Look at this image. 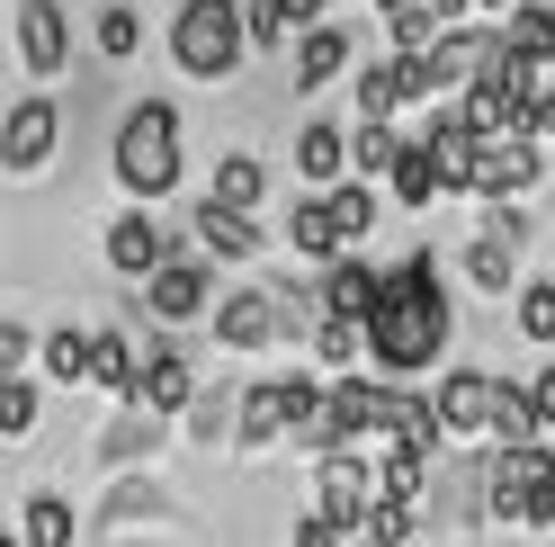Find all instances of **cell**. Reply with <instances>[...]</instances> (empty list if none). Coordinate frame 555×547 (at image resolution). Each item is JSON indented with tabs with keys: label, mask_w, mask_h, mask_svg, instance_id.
Listing matches in <instances>:
<instances>
[{
	"label": "cell",
	"mask_w": 555,
	"mask_h": 547,
	"mask_svg": "<svg viewBox=\"0 0 555 547\" xmlns=\"http://www.w3.org/2000/svg\"><path fill=\"white\" fill-rule=\"evenodd\" d=\"M448 332H457V315H448V279L430 252H403L386 269V305L367 315V368L376 378H430V368L448 359Z\"/></svg>",
	"instance_id": "1"
},
{
	"label": "cell",
	"mask_w": 555,
	"mask_h": 547,
	"mask_svg": "<svg viewBox=\"0 0 555 547\" xmlns=\"http://www.w3.org/2000/svg\"><path fill=\"white\" fill-rule=\"evenodd\" d=\"M108 170L126 198H170L180 189V109L170 99H134V109L117 117V144H108Z\"/></svg>",
	"instance_id": "2"
},
{
	"label": "cell",
	"mask_w": 555,
	"mask_h": 547,
	"mask_svg": "<svg viewBox=\"0 0 555 547\" xmlns=\"http://www.w3.org/2000/svg\"><path fill=\"white\" fill-rule=\"evenodd\" d=\"M251 54V0H180L170 18V63L189 81H233Z\"/></svg>",
	"instance_id": "3"
},
{
	"label": "cell",
	"mask_w": 555,
	"mask_h": 547,
	"mask_svg": "<svg viewBox=\"0 0 555 547\" xmlns=\"http://www.w3.org/2000/svg\"><path fill=\"white\" fill-rule=\"evenodd\" d=\"M493 521V458H439L430 494H422V530L430 538H475Z\"/></svg>",
	"instance_id": "4"
},
{
	"label": "cell",
	"mask_w": 555,
	"mask_h": 547,
	"mask_svg": "<svg viewBox=\"0 0 555 547\" xmlns=\"http://www.w3.org/2000/svg\"><path fill=\"white\" fill-rule=\"evenodd\" d=\"M538 63L529 54H511L502 46V27H493V54H483V73L466 81V99H457V109L483 126V135H519V109H529V99H538Z\"/></svg>",
	"instance_id": "5"
},
{
	"label": "cell",
	"mask_w": 555,
	"mask_h": 547,
	"mask_svg": "<svg viewBox=\"0 0 555 547\" xmlns=\"http://www.w3.org/2000/svg\"><path fill=\"white\" fill-rule=\"evenodd\" d=\"M54 144H63V99L37 81L27 99H10V117H0V170H10V180H37L54 162Z\"/></svg>",
	"instance_id": "6"
},
{
	"label": "cell",
	"mask_w": 555,
	"mask_h": 547,
	"mask_svg": "<svg viewBox=\"0 0 555 547\" xmlns=\"http://www.w3.org/2000/svg\"><path fill=\"white\" fill-rule=\"evenodd\" d=\"M376 503H386V494H376V458H367V449H332V458H314V511H323V521L359 530Z\"/></svg>",
	"instance_id": "7"
},
{
	"label": "cell",
	"mask_w": 555,
	"mask_h": 547,
	"mask_svg": "<svg viewBox=\"0 0 555 547\" xmlns=\"http://www.w3.org/2000/svg\"><path fill=\"white\" fill-rule=\"evenodd\" d=\"M18 73L46 90L73 73V10L63 0H18Z\"/></svg>",
	"instance_id": "8"
},
{
	"label": "cell",
	"mask_w": 555,
	"mask_h": 547,
	"mask_svg": "<svg viewBox=\"0 0 555 547\" xmlns=\"http://www.w3.org/2000/svg\"><path fill=\"white\" fill-rule=\"evenodd\" d=\"M555 475L546 440H519V449H493V521L502 530H529L538 521V485Z\"/></svg>",
	"instance_id": "9"
},
{
	"label": "cell",
	"mask_w": 555,
	"mask_h": 547,
	"mask_svg": "<svg viewBox=\"0 0 555 547\" xmlns=\"http://www.w3.org/2000/svg\"><path fill=\"white\" fill-rule=\"evenodd\" d=\"M144 315L153 323H197L216 315V279H206V252H170L153 279H144Z\"/></svg>",
	"instance_id": "10"
},
{
	"label": "cell",
	"mask_w": 555,
	"mask_h": 547,
	"mask_svg": "<svg viewBox=\"0 0 555 547\" xmlns=\"http://www.w3.org/2000/svg\"><path fill=\"white\" fill-rule=\"evenodd\" d=\"M216 341L224 351H269V341H287L296 323H287V296L278 288H233V296H216Z\"/></svg>",
	"instance_id": "11"
},
{
	"label": "cell",
	"mask_w": 555,
	"mask_h": 547,
	"mask_svg": "<svg viewBox=\"0 0 555 547\" xmlns=\"http://www.w3.org/2000/svg\"><path fill=\"white\" fill-rule=\"evenodd\" d=\"M403 109H430V63L403 46L359 63V117H403Z\"/></svg>",
	"instance_id": "12"
},
{
	"label": "cell",
	"mask_w": 555,
	"mask_h": 547,
	"mask_svg": "<svg viewBox=\"0 0 555 547\" xmlns=\"http://www.w3.org/2000/svg\"><path fill=\"white\" fill-rule=\"evenodd\" d=\"M555 170V153L538 135H483V162H475V198H529Z\"/></svg>",
	"instance_id": "13"
},
{
	"label": "cell",
	"mask_w": 555,
	"mask_h": 547,
	"mask_svg": "<svg viewBox=\"0 0 555 547\" xmlns=\"http://www.w3.org/2000/svg\"><path fill=\"white\" fill-rule=\"evenodd\" d=\"M350 63H359V37H350V27H332V18H314V27L287 46V90H296V99H323Z\"/></svg>",
	"instance_id": "14"
},
{
	"label": "cell",
	"mask_w": 555,
	"mask_h": 547,
	"mask_svg": "<svg viewBox=\"0 0 555 547\" xmlns=\"http://www.w3.org/2000/svg\"><path fill=\"white\" fill-rule=\"evenodd\" d=\"M189 233H197V252H206V260H224V269H242V260H260V252H269L260 216H251V207H224V198H197V207H189Z\"/></svg>",
	"instance_id": "15"
},
{
	"label": "cell",
	"mask_w": 555,
	"mask_h": 547,
	"mask_svg": "<svg viewBox=\"0 0 555 547\" xmlns=\"http://www.w3.org/2000/svg\"><path fill=\"white\" fill-rule=\"evenodd\" d=\"M493 404H502V378H493V368H448V378H439V422H448V440H493Z\"/></svg>",
	"instance_id": "16"
},
{
	"label": "cell",
	"mask_w": 555,
	"mask_h": 547,
	"mask_svg": "<svg viewBox=\"0 0 555 547\" xmlns=\"http://www.w3.org/2000/svg\"><path fill=\"white\" fill-rule=\"evenodd\" d=\"M170 260V233L153 225V207H144V198H134V207L108 225V269H117V279H134V288H144L153 279V269Z\"/></svg>",
	"instance_id": "17"
},
{
	"label": "cell",
	"mask_w": 555,
	"mask_h": 547,
	"mask_svg": "<svg viewBox=\"0 0 555 547\" xmlns=\"http://www.w3.org/2000/svg\"><path fill=\"white\" fill-rule=\"evenodd\" d=\"M422 144L439 153V170H448V189H466L475 198V162H483V126L448 99V109H430V126H422Z\"/></svg>",
	"instance_id": "18"
},
{
	"label": "cell",
	"mask_w": 555,
	"mask_h": 547,
	"mask_svg": "<svg viewBox=\"0 0 555 547\" xmlns=\"http://www.w3.org/2000/svg\"><path fill=\"white\" fill-rule=\"evenodd\" d=\"M483 54H493V27H448V37L422 54L430 63V99H466V81L483 73Z\"/></svg>",
	"instance_id": "19"
},
{
	"label": "cell",
	"mask_w": 555,
	"mask_h": 547,
	"mask_svg": "<svg viewBox=\"0 0 555 547\" xmlns=\"http://www.w3.org/2000/svg\"><path fill=\"white\" fill-rule=\"evenodd\" d=\"M314 305H323V315H376V305H386V269H367L359 252H340L332 269H323V288H314Z\"/></svg>",
	"instance_id": "20"
},
{
	"label": "cell",
	"mask_w": 555,
	"mask_h": 547,
	"mask_svg": "<svg viewBox=\"0 0 555 547\" xmlns=\"http://www.w3.org/2000/svg\"><path fill=\"white\" fill-rule=\"evenodd\" d=\"M126 404H153V414H189V404H197V368L170 351V341H153V351H144V378H134V395H126Z\"/></svg>",
	"instance_id": "21"
},
{
	"label": "cell",
	"mask_w": 555,
	"mask_h": 547,
	"mask_svg": "<svg viewBox=\"0 0 555 547\" xmlns=\"http://www.w3.org/2000/svg\"><path fill=\"white\" fill-rule=\"evenodd\" d=\"M287 252H296V260H314V269H332L340 252H350V233H340V216H332V198H323V189L287 207Z\"/></svg>",
	"instance_id": "22"
},
{
	"label": "cell",
	"mask_w": 555,
	"mask_h": 547,
	"mask_svg": "<svg viewBox=\"0 0 555 547\" xmlns=\"http://www.w3.org/2000/svg\"><path fill=\"white\" fill-rule=\"evenodd\" d=\"M296 180H305V189H332V180H350V126H332V117L296 126Z\"/></svg>",
	"instance_id": "23"
},
{
	"label": "cell",
	"mask_w": 555,
	"mask_h": 547,
	"mask_svg": "<svg viewBox=\"0 0 555 547\" xmlns=\"http://www.w3.org/2000/svg\"><path fill=\"white\" fill-rule=\"evenodd\" d=\"M180 431L197 440V449H242V386H197Z\"/></svg>",
	"instance_id": "24"
},
{
	"label": "cell",
	"mask_w": 555,
	"mask_h": 547,
	"mask_svg": "<svg viewBox=\"0 0 555 547\" xmlns=\"http://www.w3.org/2000/svg\"><path fill=\"white\" fill-rule=\"evenodd\" d=\"M144 351H153V341H134V332H90V386H108L126 404L134 378H144Z\"/></svg>",
	"instance_id": "25"
},
{
	"label": "cell",
	"mask_w": 555,
	"mask_h": 547,
	"mask_svg": "<svg viewBox=\"0 0 555 547\" xmlns=\"http://www.w3.org/2000/svg\"><path fill=\"white\" fill-rule=\"evenodd\" d=\"M386 198H395V207H439V198H448V170H439V153L422 144V135H412L403 162L386 170Z\"/></svg>",
	"instance_id": "26"
},
{
	"label": "cell",
	"mask_w": 555,
	"mask_h": 547,
	"mask_svg": "<svg viewBox=\"0 0 555 547\" xmlns=\"http://www.w3.org/2000/svg\"><path fill=\"white\" fill-rule=\"evenodd\" d=\"M162 422H170V414H153V404H117V422L99 431V467H134V458H153Z\"/></svg>",
	"instance_id": "27"
},
{
	"label": "cell",
	"mask_w": 555,
	"mask_h": 547,
	"mask_svg": "<svg viewBox=\"0 0 555 547\" xmlns=\"http://www.w3.org/2000/svg\"><path fill=\"white\" fill-rule=\"evenodd\" d=\"M430 475H439V458H430V449H412V440H386V458H376V494H386V503H412V511H422Z\"/></svg>",
	"instance_id": "28"
},
{
	"label": "cell",
	"mask_w": 555,
	"mask_h": 547,
	"mask_svg": "<svg viewBox=\"0 0 555 547\" xmlns=\"http://www.w3.org/2000/svg\"><path fill=\"white\" fill-rule=\"evenodd\" d=\"M502 46L529 54L538 73H555V0H519V10H502Z\"/></svg>",
	"instance_id": "29"
},
{
	"label": "cell",
	"mask_w": 555,
	"mask_h": 547,
	"mask_svg": "<svg viewBox=\"0 0 555 547\" xmlns=\"http://www.w3.org/2000/svg\"><path fill=\"white\" fill-rule=\"evenodd\" d=\"M403 144H412V135H403L395 117H350V170H359V180L395 170V162H403Z\"/></svg>",
	"instance_id": "30"
},
{
	"label": "cell",
	"mask_w": 555,
	"mask_h": 547,
	"mask_svg": "<svg viewBox=\"0 0 555 547\" xmlns=\"http://www.w3.org/2000/svg\"><path fill=\"white\" fill-rule=\"evenodd\" d=\"M90 46L108 63H134V54H144V10H134V0H99V10H90Z\"/></svg>",
	"instance_id": "31"
},
{
	"label": "cell",
	"mask_w": 555,
	"mask_h": 547,
	"mask_svg": "<svg viewBox=\"0 0 555 547\" xmlns=\"http://www.w3.org/2000/svg\"><path fill=\"white\" fill-rule=\"evenodd\" d=\"M305 351H314L332 378H350V368L367 359V323H359V315H323L314 332H305Z\"/></svg>",
	"instance_id": "32"
},
{
	"label": "cell",
	"mask_w": 555,
	"mask_h": 547,
	"mask_svg": "<svg viewBox=\"0 0 555 547\" xmlns=\"http://www.w3.org/2000/svg\"><path fill=\"white\" fill-rule=\"evenodd\" d=\"M206 198H224V207H251V216H260V198H269V162H260V153H224V162H216V180H206Z\"/></svg>",
	"instance_id": "33"
},
{
	"label": "cell",
	"mask_w": 555,
	"mask_h": 547,
	"mask_svg": "<svg viewBox=\"0 0 555 547\" xmlns=\"http://www.w3.org/2000/svg\"><path fill=\"white\" fill-rule=\"evenodd\" d=\"M323 198H332V216H340V233H350V252H359L367 233H376V216H386V198H376V189L359 180V170H350V180H332Z\"/></svg>",
	"instance_id": "34"
},
{
	"label": "cell",
	"mask_w": 555,
	"mask_h": 547,
	"mask_svg": "<svg viewBox=\"0 0 555 547\" xmlns=\"http://www.w3.org/2000/svg\"><path fill=\"white\" fill-rule=\"evenodd\" d=\"M18 547H73V503H63V494H27Z\"/></svg>",
	"instance_id": "35"
},
{
	"label": "cell",
	"mask_w": 555,
	"mask_h": 547,
	"mask_svg": "<svg viewBox=\"0 0 555 547\" xmlns=\"http://www.w3.org/2000/svg\"><path fill=\"white\" fill-rule=\"evenodd\" d=\"M519 440H546V422H538V395L502 378V404H493V449H519Z\"/></svg>",
	"instance_id": "36"
},
{
	"label": "cell",
	"mask_w": 555,
	"mask_h": 547,
	"mask_svg": "<svg viewBox=\"0 0 555 547\" xmlns=\"http://www.w3.org/2000/svg\"><path fill=\"white\" fill-rule=\"evenodd\" d=\"M511 323H519V341H538V351H555V279H529L511 296Z\"/></svg>",
	"instance_id": "37"
},
{
	"label": "cell",
	"mask_w": 555,
	"mask_h": 547,
	"mask_svg": "<svg viewBox=\"0 0 555 547\" xmlns=\"http://www.w3.org/2000/svg\"><path fill=\"white\" fill-rule=\"evenodd\" d=\"M46 378L54 386H90V332H73V323L46 332Z\"/></svg>",
	"instance_id": "38"
},
{
	"label": "cell",
	"mask_w": 555,
	"mask_h": 547,
	"mask_svg": "<svg viewBox=\"0 0 555 547\" xmlns=\"http://www.w3.org/2000/svg\"><path fill=\"white\" fill-rule=\"evenodd\" d=\"M386 37H395L403 54H430V46L448 37V18H439V0H412V10H395V18H386Z\"/></svg>",
	"instance_id": "39"
},
{
	"label": "cell",
	"mask_w": 555,
	"mask_h": 547,
	"mask_svg": "<svg viewBox=\"0 0 555 547\" xmlns=\"http://www.w3.org/2000/svg\"><path fill=\"white\" fill-rule=\"evenodd\" d=\"M0 431L10 440L37 431V378H27V368H10V386H0Z\"/></svg>",
	"instance_id": "40"
},
{
	"label": "cell",
	"mask_w": 555,
	"mask_h": 547,
	"mask_svg": "<svg viewBox=\"0 0 555 547\" xmlns=\"http://www.w3.org/2000/svg\"><path fill=\"white\" fill-rule=\"evenodd\" d=\"M412 530H422V511H412V503H376L367 521H359V538H376V547H403Z\"/></svg>",
	"instance_id": "41"
},
{
	"label": "cell",
	"mask_w": 555,
	"mask_h": 547,
	"mask_svg": "<svg viewBox=\"0 0 555 547\" xmlns=\"http://www.w3.org/2000/svg\"><path fill=\"white\" fill-rule=\"evenodd\" d=\"M287 547H350V530H340V521H323V511H305V521L287 530Z\"/></svg>",
	"instance_id": "42"
},
{
	"label": "cell",
	"mask_w": 555,
	"mask_h": 547,
	"mask_svg": "<svg viewBox=\"0 0 555 547\" xmlns=\"http://www.w3.org/2000/svg\"><path fill=\"white\" fill-rule=\"evenodd\" d=\"M519 135H538V144H555V81H538V99L519 109Z\"/></svg>",
	"instance_id": "43"
},
{
	"label": "cell",
	"mask_w": 555,
	"mask_h": 547,
	"mask_svg": "<svg viewBox=\"0 0 555 547\" xmlns=\"http://www.w3.org/2000/svg\"><path fill=\"white\" fill-rule=\"evenodd\" d=\"M37 351H46V341L27 332V323H0V359H10V368H27V359H37Z\"/></svg>",
	"instance_id": "44"
},
{
	"label": "cell",
	"mask_w": 555,
	"mask_h": 547,
	"mask_svg": "<svg viewBox=\"0 0 555 547\" xmlns=\"http://www.w3.org/2000/svg\"><path fill=\"white\" fill-rule=\"evenodd\" d=\"M529 395H538V422H546V440H555V359L529 378Z\"/></svg>",
	"instance_id": "45"
},
{
	"label": "cell",
	"mask_w": 555,
	"mask_h": 547,
	"mask_svg": "<svg viewBox=\"0 0 555 547\" xmlns=\"http://www.w3.org/2000/svg\"><path fill=\"white\" fill-rule=\"evenodd\" d=\"M278 10H287L296 27H314V18H332V0H278Z\"/></svg>",
	"instance_id": "46"
},
{
	"label": "cell",
	"mask_w": 555,
	"mask_h": 547,
	"mask_svg": "<svg viewBox=\"0 0 555 547\" xmlns=\"http://www.w3.org/2000/svg\"><path fill=\"white\" fill-rule=\"evenodd\" d=\"M529 530H555V475L538 485V521H529Z\"/></svg>",
	"instance_id": "47"
},
{
	"label": "cell",
	"mask_w": 555,
	"mask_h": 547,
	"mask_svg": "<svg viewBox=\"0 0 555 547\" xmlns=\"http://www.w3.org/2000/svg\"><path fill=\"white\" fill-rule=\"evenodd\" d=\"M475 10H493V18H502V10H519V0H475Z\"/></svg>",
	"instance_id": "48"
},
{
	"label": "cell",
	"mask_w": 555,
	"mask_h": 547,
	"mask_svg": "<svg viewBox=\"0 0 555 547\" xmlns=\"http://www.w3.org/2000/svg\"><path fill=\"white\" fill-rule=\"evenodd\" d=\"M376 10H386V18H395V10H412V0H376Z\"/></svg>",
	"instance_id": "49"
},
{
	"label": "cell",
	"mask_w": 555,
	"mask_h": 547,
	"mask_svg": "<svg viewBox=\"0 0 555 547\" xmlns=\"http://www.w3.org/2000/svg\"><path fill=\"white\" fill-rule=\"evenodd\" d=\"M439 547H475V538H439Z\"/></svg>",
	"instance_id": "50"
},
{
	"label": "cell",
	"mask_w": 555,
	"mask_h": 547,
	"mask_svg": "<svg viewBox=\"0 0 555 547\" xmlns=\"http://www.w3.org/2000/svg\"><path fill=\"white\" fill-rule=\"evenodd\" d=\"M350 547H376V538H359V530H350Z\"/></svg>",
	"instance_id": "51"
},
{
	"label": "cell",
	"mask_w": 555,
	"mask_h": 547,
	"mask_svg": "<svg viewBox=\"0 0 555 547\" xmlns=\"http://www.w3.org/2000/svg\"><path fill=\"white\" fill-rule=\"evenodd\" d=\"M546 153H555V144H546Z\"/></svg>",
	"instance_id": "52"
}]
</instances>
